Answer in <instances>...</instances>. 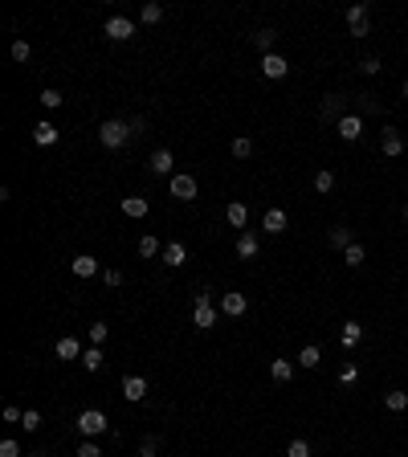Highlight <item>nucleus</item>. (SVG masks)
Here are the masks:
<instances>
[{
    "label": "nucleus",
    "mask_w": 408,
    "mask_h": 457,
    "mask_svg": "<svg viewBox=\"0 0 408 457\" xmlns=\"http://www.w3.org/2000/svg\"><path fill=\"white\" fill-rule=\"evenodd\" d=\"M106 364V356H102V351H98V347H86V351H82V367H86V371H98V367Z\"/></svg>",
    "instance_id": "nucleus-31"
},
{
    "label": "nucleus",
    "mask_w": 408,
    "mask_h": 457,
    "mask_svg": "<svg viewBox=\"0 0 408 457\" xmlns=\"http://www.w3.org/2000/svg\"><path fill=\"white\" fill-rule=\"evenodd\" d=\"M155 449H159V437H143L139 441V454L143 457H155Z\"/></svg>",
    "instance_id": "nucleus-40"
},
{
    "label": "nucleus",
    "mask_w": 408,
    "mask_h": 457,
    "mask_svg": "<svg viewBox=\"0 0 408 457\" xmlns=\"http://www.w3.org/2000/svg\"><path fill=\"white\" fill-rule=\"evenodd\" d=\"M123 213H127L131 221L147 217V200H143V196H123Z\"/></svg>",
    "instance_id": "nucleus-27"
},
{
    "label": "nucleus",
    "mask_w": 408,
    "mask_h": 457,
    "mask_svg": "<svg viewBox=\"0 0 408 457\" xmlns=\"http://www.w3.org/2000/svg\"><path fill=\"white\" fill-rule=\"evenodd\" d=\"M286 457H315V449H311V441H307V437H294V441H290V449H286Z\"/></svg>",
    "instance_id": "nucleus-35"
},
{
    "label": "nucleus",
    "mask_w": 408,
    "mask_h": 457,
    "mask_svg": "<svg viewBox=\"0 0 408 457\" xmlns=\"http://www.w3.org/2000/svg\"><path fill=\"white\" fill-rule=\"evenodd\" d=\"M380 70H384V61H380L376 53H367V57H360V74H363V78H376Z\"/></svg>",
    "instance_id": "nucleus-32"
},
{
    "label": "nucleus",
    "mask_w": 408,
    "mask_h": 457,
    "mask_svg": "<svg viewBox=\"0 0 408 457\" xmlns=\"http://www.w3.org/2000/svg\"><path fill=\"white\" fill-rule=\"evenodd\" d=\"M356 106H360V110H356V115H384V102H380V94H356Z\"/></svg>",
    "instance_id": "nucleus-15"
},
{
    "label": "nucleus",
    "mask_w": 408,
    "mask_h": 457,
    "mask_svg": "<svg viewBox=\"0 0 408 457\" xmlns=\"http://www.w3.org/2000/svg\"><path fill=\"white\" fill-rule=\"evenodd\" d=\"M29 53H33L29 41H12V57H17V61H29Z\"/></svg>",
    "instance_id": "nucleus-42"
},
{
    "label": "nucleus",
    "mask_w": 408,
    "mask_h": 457,
    "mask_svg": "<svg viewBox=\"0 0 408 457\" xmlns=\"http://www.w3.org/2000/svg\"><path fill=\"white\" fill-rule=\"evenodd\" d=\"M41 106H46V110H57V106H61V90H41Z\"/></svg>",
    "instance_id": "nucleus-39"
},
{
    "label": "nucleus",
    "mask_w": 408,
    "mask_h": 457,
    "mask_svg": "<svg viewBox=\"0 0 408 457\" xmlns=\"http://www.w3.org/2000/svg\"><path fill=\"white\" fill-rule=\"evenodd\" d=\"M405 221H408V200H405Z\"/></svg>",
    "instance_id": "nucleus-50"
},
{
    "label": "nucleus",
    "mask_w": 408,
    "mask_h": 457,
    "mask_svg": "<svg viewBox=\"0 0 408 457\" xmlns=\"http://www.w3.org/2000/svg\"><path fill=\"white\" fill-rule=\"evenodd\" d=\"M221 311H225L229 319H241V315L249 311V298L237 294V290H229V294H221Z\"/></svg>",
    "instance_id": "nucleus-9"
},
{
    "label": "nucleus",
    "mask_w": 408,
    "mask_h": 457,
    "mask_svg": "<svg viewBox=\"0 0 408 457\" xmlns=\"http://www.w3.org/2000/svg\"><path fill=\"white\" fill-rule=\"evenodd\" d=\"M168 188H172V196H176V200H196V192H200L192 176H172V184H168Z\"/></svg>",
    "instance_id": "nucleus-12"
},
{
    "label": "nucleus",
    "mask_w": 408,
    "mask_h": 457,
    "mask_svg": "<svg viewBox=\"0 0 408 457\" xmlns=\"http://www.w3.org/2000/svg\"><path fill=\"white\" fill-rule=\"evenodd\" d=\"M335 135L343 139V143H360L363 139V119L351 110V115H343L339 123H335Z\"/></svg>",
    "instance_id": "nucleus-5"
},
{
    "label": "nucleus",
    "mask_w": 408,
    "mask_h": 457,
    "mask_svg": "<svg viewBox=\"0 0 408 457\" xmlns=\"http://www.w3.org/2000/svg\"><path fill=\"white\" fill-rule=\"evenodd\" d=\"M127 139H131V123H123V119H106L102 127H98V143L102 147H127Z\"/></svg>",
    "instance_id": "nucleus-2"
},
{
    "label": "nucleus",
    "mask_w": 408,
    "mask_h": 457,
    "mask_svg": "<svg viewBox=\"0 0 408 457\" xmlns=\"http://www.w3.org/2000/svg\"><path fill=\"white\" fill-rule=\"evenodd\" d=\"M21 416H25V412L17 409V405H8V409H4V420H8V425H21Z\"/></svg>",
    "instance_id": "nucleus-46"
},
{
    "label": "nucleus",
    "mask_w": 408,
    "mask_h": 457,
    "mask_svg": "<svg viewBox=\"0 0 408 457\" xmlns=\"http://www.w3.org/2000/svg\"><path fill=\"white\" fill-rule=\"evenodd\" d=\"M192 322H196L200 331H208V327L217 322V311H213V307H196V315H192Z\"/></svg>",
    "instance_id": "nucleus-34"
},
{
    "label": "nucleus",
    "mask_w": 408,
    "mask_h": 457,
    "mask_svg": "<svg viewBox=\"0 0 408 457\" xmlns=\"http://www.w3.org/2000/svg\"><path fill=\"white\" fill-rule=\"evenodd\" d=\"M262 74H266L270 82H278V78L290 74V61H286L282 53H266V57H262Z\"/></svg>",
    "instance_id": "nucleus-8"
},
{
    "label": "nucleus",
    "mask_w": 408,
    "mask_h": 457,
    "mask_svg": "<svg viewBox=\"0 0 408 457\" xmlns=\"http://www.w3.org/2000/svg\"><path fill=\"white\" fill-rule=\"evenodd\" d=\"M29 457H49V454H41V449H33V454H29Z\"/></svg>",
    "instance_id": "nucleus-49"
},
{
    "label": "nucleus",
    "mask_w": 408,
    "mask_h": 457,
    "mask_svg": "<svg viewBox=\"0 0 408 457\" xmlns=\"http://www.w3.org/2000/svg\"><path fill=\"white\" fill-rule=\"evenodd\" d=\"M327 245H331V249H347V245H351V228L347 225H331L327 228Z\"/></svg>",
    "instance_id": "nucleus-18"
},
{
    "label": "nucleus",
    "mask_w": 408,
    "mask_h": 457,
    "mask_svg": "<svg viewBox=\"0 0 408 457\" xmlns=\"http://www.w3.org/2000/svg\"><path fill=\"white\" fill-rule=\"evenodd\" d=\"M21 425H25V433H37V429H41V412H37V409H25Z\"/></svg>",
    "instance_id": "nucleus-38"
},
{
    "label": "nucleus",
    "mask_w": 408,
    "mask_h": 457,
    "mask_svg": "<svg viewBox=\"0 0 408 457\" xmlns=\"http://www.w3.org/2000/svg\"><path fill=\"white\" fill-rule=\"evenodd\" d=\"M400 94H405V102H408V78H405V86H400Z\"/></svg>",
    "instance_id": "nucleus-48"
},
{
    "label": "nucleus",
    "mask_w": 408,
    "mask_h": 457,
    "mask_svg": "<svg viewBox=\"0 0 408 457\" xmlns=\"http://www.w3.org/2000/svg\"><path fill=\"white\" fill-rule=\"evenodd\" d=\"M110 425H106V412L102 409H86V412H78V433L86 437V441H94L98 433H106Z\"/></svg>",
    "instance_id": "nucleus-3"
},
{
    "label": "nucleus",
    "mask_w": 408,
    "mask_h": 457,
    "mask_svg": "<svg viewBox=\"0 0 408 457\" xmlns=\"http://www.w3.org/2000/svg\"><path fill=\"white\" fill-rule=\"evenodd\" d=\"M74 457H102V449H98L94 441H82V445H78V454H74Z\"/></svg>",
    "instance_id": "nucleus-44"
},
{
    "label": "nucleus",
    "mask_w": 408,
    "mask_h": 457,
    "mask_svg": "<svg viewBox=\"0 0 408 457\" xmlns=\"http://www.w3.org/2000/svg\"><path fill=\"white\" fill-rule=\"evenodd\" d=\"M106 331H110V327H106V322H94V327H90V343H94V347H98V343H102V339H106Z\"/></svg>",
    "instance_id": "nucleus-43"
},
{
    "label": "nucleus",
    "mask_w": 408,
    "mask_h": 457,
    "mask_svg": "<svg viewBox=\"0 0 408 457\" xmlns=\"http://www.w3.org/2000/svg\"><path fill=\"white\" fill-rule=\"evenodd\" d=\"M123 396H127L131 405H139V400L147 396V380H143V376H127V380H123Z\"/></svg>",
    "instance_id": "nucleus-13"
},
{
    "label": "nucleus",
    "mask_w": 408,
    "mask_h": 457,
    "mask_svg": "<svg viewBox=\"0 0 408 457\" xmlns=\"http://www.w3.org/2000/svg\"><path fill=\"white\" fill-rule=\"evenodd\" d=\"M102 282L106 286H123V270H102Z\"/></svg>",
    "instance_id": "nucleus-45"
},
{
    "label": "nucleus",
    "mask_w": 408,
    "mask_h": 457,
    "mask_svg": "<svg viewBox=\"0 0 408 457\" xmlns=\"http://www.w3.org/2000/svg\"><path fill=\"white\" fill-rule=\"evenodd\" d=\"M360 364H343L339 367V376H335V380H339V384H343V388H356V384H360Z\"/></svg>",
    "instance_id": "nucleus-29"
},
{
    "label": "nucleus",
    "mask_w": 408,
    "mask_h": 457,
    "mask_svg": "<svg viewBox=\"0 0 408 457\" xmlns=\"http://www.w3.org/2000/svg\"><path fill=\"white\" fill-rule=\"evenodd\" d=\"M70 270H74V278H94L98 274V262H94L90 253H78V257L70 262Z\"/></svg>",
    "instance_id": "nucleus-16"
},
{
    "label": "nucleus",
    "mask_w": 408,
    "mask_h": 457,
    "mask_svg": "<svg viewBox=\"0 0 408 457\" xmlns=\"http://www.w3.org/2000/svg\"><path fill=\"white\" fill-rule=\"evenodd\" d=\"M196 307H213V290H200L196 294Z\"/></svg>",
    "instance_id": "nucleus-47"
},
{
    "label": "nucleus",
    "mask_w": 408,
    "mask_h": 457,
    "mask_svg": "<svg viewBox=\"0 0 408 457\" xmlns=\"http://www.w3.org/2000/svg\"><path fill=\"white\" fill-rule=\"evenodd\" d=\"M311 184H315V192H318V196H327V192H335L339 176H335L331 168H318V172H315V180H311Z\"/></svg>",
    "instance_id": "nucleus-21"
},
{
    "label": "nucleus",
    "mask_w": 408,
    "mask_h": 457,
    "mask_svg": "<svg viewBox=\"0 0 408 457\" xmlns=\"http://www.w3.org/2000/svg\"><path fill=\"white\" fill-rule=\"evenodd\" d=\"M57 360H82V343L78 339H57Z\"/></svg>",
    "instance_id": "nucleus-24"
},
{
    "label": "nucleus",
    "mask_w": 408,
    "mask_h": 457,
    "mask_svg": "<svg viewBox=\"0 0 408 457\" xmlns=\"http://www.w3.org/2000/svg\"><path fill=\"white\" fill-rule=\"evenodd\" d=\"M380 151H384L388 159H400V155H405V135H400L396 127H384V131H380Z\"/></svg>",
    "instance_id": "nucleus-6"
},
{
    "label": "nucleus",
    "mask_w": 408,
    "mask_h": 457,
    "mask_svg": "<svg viewBox=\"0 0 408 457\" xmlns=\"http://www.w3.org/2000/svg\"><path fill=\"white\" fill-rule=\"evenodd\" d=\"M258 253H262L258 233H241V237H237V257H258Z\"/></svg>",
    "instance_id": "nucleus-14"
},
{
    "label": "nucleus",
    "mask_w": 408,
    "mask_h": 457,
    "mask_svg": "<svg viewBox=\"0 0 408 457\" xmlns=\"http://www.w3.org/2000/svg\"><path fill=\"white\" fill-rule=\"evenodd\" d=\"M343 262H347L351 270H360L363 262H367V245H363V241H351V245L343 249Z\"/></svg>",
    "instance_id": "nucleus-23"
},
{
    "label": "nucleus",
    "mask_w": 408,
    "mask_h": 457,
    "mask_svg": "<svg viewBox=\"0 0 408 457\" xmlns=\"http://www.w3.org/2000/svg\"><path fill=\"white\" fill-rule=\"evenodd\" d=\"M262 228L273 233V237H278V233H286V208H270V213L262 217Z\"/></svg>",
    "instance_id": "nucleus-22"
},
{
    "label": "nucleus",
    "mask_w": 408,
    "mask_h": 457,
    "mask_svg": "<svg viewBox=\"0 0 408 457\" xmlns=\"http://www.w3.org/2000/svg\"><path fill=\"white\" fill-rule=\"evenodd\" d=\"M172 168H176V159H172V151H168V147L151 151V159H147V172H155V176H172Z\"/></svg>",
    "instance_id": "nucleus-10"
},
{
    "label": "nucleus",
    "mask_w": 408,
    "mask_h": 457,
    "mask_svg": "<svg viewBox=\"0 0 408 457\" xmlns=\"http://www.w3.org/2000/svg\"><path fill=\"white\" fill-rule=\"evenodd\" d=\"M0 457H21V445H17L12 437H4V441H0Z\"/></svg>",
    "instance_id": "nucleus-41"
},
{
    "label": "nucleus",
    "mask_w": 408,
    "mask_h": 457,
    "mask_svg": "<svg viewBox=\"0 0 408 457\" xmlns=\"http://www.w3.org/2000/svg\"><path fill=\"white\" fill-rule=\"evenodd\" d=\"M233 155H237V159H249V155H253V139L249 135L233 139Z\"/></svg>",
    "instance_id": "nucleus-37"
},
{
    "label": "nucleus",
    "mask_w": 408,
    "mask_h": 457,
    "mask_svg": "<svg viewBox=\"0 0 408 457\" xmlns=\"http://www.w3.org/2000/svg\"><path fill=\"white\" fill-rule=\"evenodd\" d=\"M343 21H347V33H351V41H363V37H371V4H351Z\"/></svg>",
    "instance_id": "nucleus-1"
},
{
    "label": "nucleus",
    "mask_w": 408,
    "mask_h": 457,
    "mask_svg": "<svg viewBox=\"0 0 408 457\" xmlns=\"http://www.w3.org/2000/svg\"><path fill=\"white\" fill-rule=\"evenodd\" d=\"M270 380L273 384H290L294 380V364L290 360H270Z\"/></svg>",
    "instance_id": "nucleus-20"
},
{
    "label": "nucleus",
    "mask_w": 408,
    "mask_h": 457,
    "mask_svg": "<svg viewBox=\"0 0 408 457\" xmlns=\"http://www.w3.org/2000/svg\"><path fill=\"white\" fill-rule=\"evenodd\" d=\"M347 102H351V98H343V94H327L322 106H318V123H339L343 115H351Z\"/></svg>",
    "instance_id": "nucleus-4"
},
{
    "label": "nucleus",
    "mask_w": 408,
    "mask_h": 457,
    "mask_svg": "<svg viewBox=\"0 0 408 457\" xmlns=\"http://www.w3.org/2000/svg\"><path fill=\"white\" fill-rule=\"evenodd\" d=\"M139 21H143V25H159V21H164V8H159V4H143V8H139Z\"/></svg>",
    "instance_id": "nucleus-33"
},
{
    "label": "nucleus",
    "mask_w": 408,
    "mask_h": 457,
    "mask_svg": "<svg viewBox=\"0 0 408 457\" xmlns=\"http://www.w3.org/2000/svg\"><path fill=\"white\" fill-rule=\"evenodd\" d=\"M106 37L110 41H131L135 37V21L131 17H110L106 21Z\"/></svg>",
    "instance_id": "nucleus-7"
},
{
    "label": "nucleus",
    "mask_w": 408,
    "mask_h": 457,
    "mask_svg": "<svg viewBox=\"0 0 408 457\" xmlns=\"http://www.w3.org/2000/svg\"><path fill=\"white\" fill-rule=\"evenodd\" d=\"M384 409L388 412H408V392L405 388H388V392H384Z\"/></svg>",
    "instance_id": "nucleus-17"
},
{
    "label": "nucleus",
    "mask_w": 408,
    "mask_h": 457,
    "mask_svg": "<svg viewBox=\"0 0 408 457\" xmlns=\"http://www.w3.org/2000/svg\"><path fill=\"white\" fill-rule=\"evenodd\" d=\"M184 262H188V249H184L180 241L164 245V266H184Z\"/></svg>",
    "instance_id": "nucleus-26"
},
{
    "label": "nucleus",
    "mask_w": 408,
    "mask_h": 457,
    "mask_svg": "<svg viewBox=\"0 0 408 457\" xmlns=\"http://www.w3.org/2000/svg\"><path fill=\"white\" fill-rule=\"evenodd\" d=\"M253 46L262 49V57L273 53V46H278V29H258V33H253Z\"/></svg>",
    "instance_id": "nucleus-25"
},
{
    "label": "nucleus",
    "mask_w": 408,
    "mask_h": 457,
    "mask_svg": "<svg viewBox=\"0 0 408 457\" xmlns=\"http://www.w3.org/2000/svg\"><path fill=\"white\" fill-rule=\"evenodd\" d=\"M225 221L233 228H245V221H249V208H245L241 200H237V204H229V208H225Z\"/></svg>",
    "instance_id": "nucleus-28"
},
{
    "label": "nucleus",
    "mask_w": 408,
    "mask_h": 457,
    "mask_svg": "<svg viewBox=\"0 0 408 457\" xmlns=\"http://www.w3.org/2000/svg\"><path fill=\"white\" fill-rule=\"evenodd\" d=\"M33 139H37L41 147H53V143H57V127H53V123H37V127H33Z\"/></svg>",
    "instance_id": "nucleus-30"
},
{
    "label": "nucleus",
    "mask_w": 408,
    "mask_h": 457,
    "mask_svg": "<svg viewBox=\"0 0 408 457\" xmlns=\"http://www.w3.org/2000/svg\"><path fill=\"white\" fill-rule=\"evenodd\" d=\"M339 343L351 351V347H360L363 343V322H356V319H347L343 327H339Z\"/></svg>",
    "instance_id": "nucleus-11"
},
{
    "label": "nucleus",
    "mask_w": 408,
    "mask_h": 457,
    "mask_svg": "<svg viewBox=\"0 0 408 457\" xmlns=\"http://www.w3.org/2000/svg\"><path fill=\"white\" fill-rule=\"evenodd\" d=\"M155 253H164V249H159V241H155L151 233H147V237H139V257H155Z\"/></svg>",
    "instance_id": "nucleus-36"
},
{
    "label": "nucleus",
    "mask_w": 408,
    "mask_h": 457,
    "mask_svg": "<svg viewBox=\"0 0 408 457\" xmlns=\"http://www.w3.org/2000/svg\"><path fill=\"white\" fill-rule=\"evenodd\" d=\"M298 367H307V371H315V367H322V347H315V343H307V347L298 351Z\"/></svg>",
    "instance_id": "nucleus-19"
}]
</instances>
